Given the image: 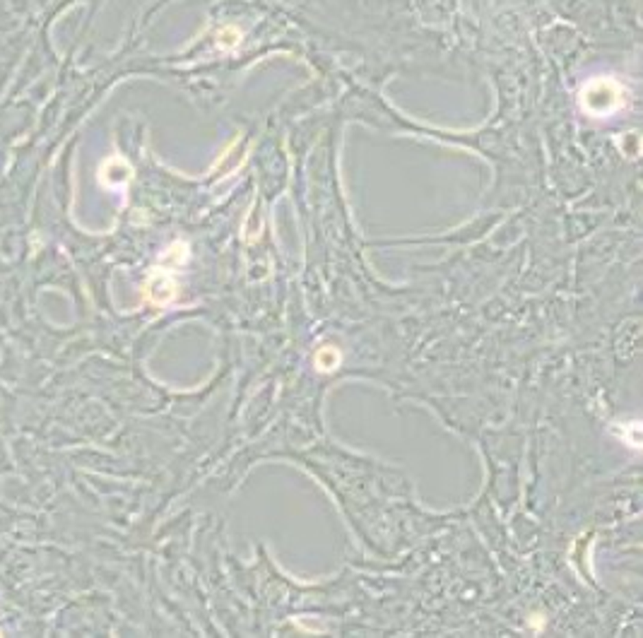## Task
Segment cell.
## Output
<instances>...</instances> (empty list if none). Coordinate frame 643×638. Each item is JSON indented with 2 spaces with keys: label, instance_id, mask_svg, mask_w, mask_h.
Masks as SVG:
<instances>
[{
  "label": "cell",
  "instance_id": "obj_2",
  "mask_svg": "<svg viewBox=\"0 0 643 638\" xmlns=\"http://www.w3.org/2000/svg\"><path fill=\"white\" fill-rule=\"evenodd\" d=\"M176 290H178V285H176V277L172 275V270H167V268H154L148 275V280H145L143 294L148 304L167 306L174 301Z\"/></svg>",
  "mask_w": 643,
  "mask_h": 638
},
{
  "label": "cell",
  "instance_id": "obj_5",
  "mask_svg": "<svg viewBox=\"0 0 643 638\" xmlns=\"http://www.w3.org/2000/svg\"><path fill=\"white\" fill-rule=\"evenodd\" d=\"M186 261H188V244H183V241L172 244L167 253H164V263H172V265H181Z\"/></svg>",
  "mask_w": 643,
  "mask_h": 638
},
{
  "label": "cell",
  "instance_id": "obj_6",
  "mask_svg": "<svg viewBox=\"0 0 643 638\" xmlns=\"http://www.w3.org/2000/svg\"><path fill=\"white\" fill-rule=\"evenodd\" d=\"M241 39V34L234 29V27H224V29L220 32V44L224 46V49H231V46H236Z\"/></svg>",
  "mask_w": 643,
  "mask_h": 638
},
{
  "label": "cell",
  "instance_id": "obj_4",
  "mask_svg": "<svg viewBox=\"0 0 643 638\" xmlns=\"http://www.w3.org/2000/svg\"><path fill=\"white\" fill-rule=\"evenodd\" d=\"M314 362H316V368H318V371H333V368L340 364V352L335 347H330V344H323V347L316 352Z\"/></svg>",
  "mask_w": 643,
  "mask_h": 638
},
{
  "label": "cell",
  "instance_id": "obj_1",
  "mask_svg": "<svg viewBox=\"0 0 643 638\" xmlns=\"http://www.w3.org/2000/svg\"><path fill=\"white\" fill-rule=\"evenodd\" d=\"M624 99H627V89L614 78H595L581 92V106L590 116L605 118L619 111L624 106Z\"/></svg>",
  "mask_w": 643,
  "mask_h": 638
},
{
  "label": "cell",
  "instance_id": "obj_3",
  "mask_svg": "<svg viewBox=\"0 0 643 638\" xmlns=\"http://www.w3.org/2000/svg\"><path fill=\"white\" fill-rule=\"evenodd\" d=\"M130 178H133V167L123 157H108L106 162L99 167V181H102V186L111 188V191L126 188Z\"/></svg>",
  "mask_w": 643,
  "mask_h": 638
}]
</instances>
